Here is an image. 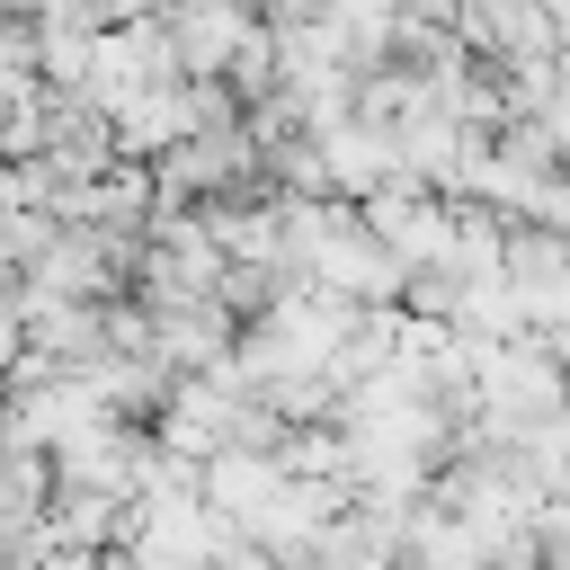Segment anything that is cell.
<instances>
[{
  "label": "cell",
  "mask_w": 570,
  "mask_h": 570,
  "mask_svg": "<svg viewBox=\"0 0 570 570\" xmlns=\"http://www.w3.org/2000/svg\"><path fill=\"white\" fill-rule=\"evenodd\" d=\"M169 36H178V62H187V71H223V62H249V45H258L240 0H178Z\"/></svg>",
  "instance_id": "6da1fadb"
}]
</instances>
